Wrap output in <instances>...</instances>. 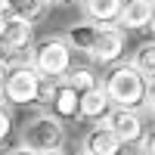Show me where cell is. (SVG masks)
<instances>
[{
    "instance_id": "cell-1",
    "label": "cell",
    "mask_w": 155,
    "mask_h": 155,
    "mask_svg": "<svg viewBox=\"0 0 155 155\" xmlns=\"http://www.w3.org/2000/svg\"><path fill=\"white\" fill-rule=\"evenodd\" d=\"M146 74L140 71L134 62H124V65H115L102 87H106V93L112 99V106H124V109H140L146 99Z\"/></svg>"
},
{
    "instance_id": "cell-2",
    "label": "cell",
    "mask_w": 155,
    "mask_h": 155,
    "mask_svg": "<svg viewBox=\"0 0 155 155\" xmlns=\"http://www.w3.org/2000/svg\"><path fill=\"white\" fill-rule=\"evenodd\" d=\"M71 53H74V47L68 44V37H44V41H37L31 47V65L41 71L44 78H65V71L71 68Z\"/></svg>"
},
{
    "instance_id": "cell-3",
    "label": "cell",
    "mask_w": 155,
    "mask_h": 155,
    "mask_svg": "<svg viewBox=\"0 0 155 155\" xmlns=\"http://www.w3.org/2000/svg\"><path fill=\"white\" fill-rule=\"evenodd\" d=\"M3 99L12 106H28L41 99V71L28 62H9L6 81H3Z\"/></svg>"
},
{
    "instance_id": "cell-4",
    "label": "cell",
    "mask_w": 155,
    "mask_h": 155,
    "mask_svg": "<svg viewBox=\"0 0 155 155\" xmlns=\"http://www.w3.org/2000/svg\"><path fill=\"white\" fill-rule=\"evenodd\" d=\"M22 143L31 146L34 152H47V149H62L65 143V127L53 112H41L25 124L22 130Z\"/></svg>"
},
{
    "instance_id": "cell-5",
    "label": "cell",
    "mask_w": 155,
    "mask_h": 155,
    "mask_svg": "<svg viewBox=\"0 0 155 155\" xmlns=\"http://www.w3.org/2000/svg\"><path fill=\"white\" fill-rule=\"evenodd\" d=\"M121 53H124V28L112 25V22H96V34H93V44H90L87 56L93 62L112 65V62H118Z\"/></svg>"
},
{
    "instance_id": "cell-6",
    "label": "cell",
    "mask_w": 155,
    "mask_h": 155,
    "mask_svg": "<svg viewBox=\"0 0 155 155\" xmlns=\"http://www.w3.org/2000/svg\"><path fill=\"white\" fill-rule=\"evenodd\" d=\"M31 19H22L16 12L3 9L0 16V56L3 53H22L31 44Z\"/></svg>"
},
{
    "instance_id": "cell-7",
    "label": "cell",
    "mask_w": 155,
    "mask_h": 155,
    "mask_svg": "<svg viewBox=\"0 0 155 155\" xmlns=\"http://www.w3.org/2000/svg\"><path fill=\"white\" fill-rule=\"evenodd\" d=\"M106 124L112 127L115 134H118V140H121L124 146L143 143V137H146V124H143V118H140V112H137V109L112 106L109 115H106Z\"/></svg>"
},
{
    "instance_id": "cell-8",
    "label": "cell",
    "mask_w": 155,
    "mask_h": 155,
    "mask_svg": "<svg viewBox=\"0 0 155 155\" xmlns=\"http://www.w3.org/2000/svg\"><path fill=\"white\" fill-rule=\"evenodd\" d=\"M121 149H124V143L118 140V134H115L106 121L96 124L93 130L84 137V152H90V155H121Z\"/></svg>"
},
{
    "instance_id": "cell-9",
    "label": "cell",
    "mask_w": 155,
    "mask_h": 155,
    "mask_svg": "<svg viewBox=\"0 0 155 155\" xmlns=\"http://www.w3.org/2000/svg\"><path fill=\"white\" fill-rule=\"evenodd\" d=\"M152 9H155V0H124L118 25L124 31H140L146 25H152Z\"/></svg>"
},
{
    "instance_id": "cell-10",
    "label": "cell",
    "mask_w": 155,
    "mask_h": 155,
    "mask_svg": "<svg viewBox=\"0 0 155 155\" xmlns=\"http://www.w3.org/2000/svg\"><path fill=\"white\" fill-rule=\"evenodd\" d=\"M78 106H81V93H78L71 84H65V78H62L56 93L50 96V109H53V115L59 121H68V118L78 115Z\"/></svg>"
},
{
    "instance_id": "cell-11",
    "label": "cell",
    "mask_w": 155,
    "mask_h": 155,
    "mask_svg": "<svg viewBox=\"0 0 155 155\" xmlns=\"http://www.w3.org/2000/svg\"><path fill=\"white\" fill-rule=\"evenodd\" d=\"M109 109H112V99H109V93H106V87H102V81L96 84V87H90L87 93L81 96V106H78V115L81 118H106L109 115Z\"/></svg>"
},
{
    "instance_id": "cell-12",
    "label": "cell",
    "mask_w": 155,
    "mask_h": 155,
    "mask_svg": "<svg viewBox=\"0 0 155 155\" xmlns=\"http://www.w3.org/2000/svg\"><path fill=\"white\" fill-rule=\"evenodd\" d=\"M81 6L93 22H118L124 0H81Z\"/></svg>"
},
{
    "instance_id": "cell-13",
    "label": "cell",
    "mask_w": 155,
    "mask_h": 155,
    "mask_svg": "<svg viewBox=\"0 0 155 155\" xmlns=\"http://www.w3.org/2000/svg\"><path fill=\"white\" fill-rule=\"evenodd\" d=\"M130 62L146 74V81H152V78H155V41H143L137 47V53H134Z\"/></svg>"
},
{
    "instance_id": "cell-14",
    "label": "cell",
    "mask_w": 155,
    "mask_h": 155,
    "mask_svg": "<svg viewBox=\"0 0 155 155\" xmlns=\"http://www.w3.org/2000/svg\"><path fill=\"white\" fill-rule=\"evenodd\" d=\"M3 9L16 12L22 19H37L47 9V0H3Z\"/></svg>"
},
{
    "instance_id": "cell-15",
    "label": "cell",
    "mask_w": 155,
    "mask_h": 155,
    "mask_svg": "<svg viewBox=\"0 0 155 155\" xmlns=\"http://www.w3.org/2000/svg\"><path fill=\"white\" fill-rule=\"evenodd\" d=\"M65 84H71L78 93L84 96L87 90H90V87H96L99 81H96V74L90 71V68H84V65H78V68H74V65H71V68L65 71Z\"/></svg>"
},
{
    "instance_id": "cell-16",
    "label": "cell",
    "mask_w": 155,
    "mask_h": 155,
    "mask_svg": "<svg viewBox=\"0 0 155 155\" xmlns=\"http://www.w3.org/2000/svg\"><path fill=\"white\" fill-rule=\"evenodd\" d=\"M9 130H12V115H9V109L0 102V143L9 137Z\"/></svg>"
},
{
    "instance_id": "cell-17",
    "label": "cell",
    "mask_w": 155,
    "mask_h": 155,
    "mask_svg": "<svg viewBox=\"0 0 155 155\" xmlns=\"http://www.w3.org/2000/svg\"><path fill=\"white\" fill-rule=\"evenodd\" d=\"M143 106H146V112L155 118V78L146 84V99H143Z\"/></svg>"
},
{
    "instance_id": "cell-18",
    "label": "cell",
    "mask_w": 155,
    "mask_h": 155,
    "mask_svg": "<svg viewBox=\"0 0 155 155\" xmlns=\"http://www.w3.org/2000/svg\"><path fill=\"white\" fill-rule=\"evenodd\" d=\"M143 155H155V130L143 137Z\"/></svg>"
},
{
    "instance_id": "cell-19",
    "label": "cell",
    "mask_w": 155,
    "mask_h": 155,
    "mask_svg": "<svg viewBox=\"0 0 155 155\" xmlns=\"http://www.w3.org/2000/svg\"><path fill=\"white\" fill-rule=\"evenodd\" d=\"M6 71H9V62H6V56H0V96H3V81H6Z\"/></svg>"
},
{
    "instance_id": "cell-20",
    "label": "cell",
    "mask_w": 155,
    "mask_h": 155,
    "mask_svg": "<svg viewBox=\"0 0 155 155\" xmlns=\"http://www.w3.org/2000/svg\"><path fill=\"white\" fill-rule=\"evenodd\" d=\"M6 155H41V152H34L31 146H25V143H22V146H16V149H9Z\"/></svg>"
},
{
    "instance_id": "cell-21",
    "label": "cell",
    "mask_w": 155,
    "mask_h": 155,
    "mask_svg": "<svg viewBox=\"0 0 155 155\" xmlns=\"http://www.w3.org/2000/svg\"><path fill=\"white\" fill-rule=\"evenodd\" d=\"M53 3V6H65V3H71V0H47V6Z\"/></svg>"
},
{
    "instance_id": "cell-22",
    "label": "cell",
    "mask_w": 155,
    "mask_h": 155,
    "mask_svg": "<svg viewBox=\"0 0 155 155\" xmlns=\"http://www.w3.org/2000/svg\"><path fill=\"white\" fill-rule=\"evenodd\" d=\"M41 155H65L62 149H47V152H41Z\"/></svg>"
},
{
    "instance_id": "cell-23",
    "label": "cell",
    "mask_w": 155,
    "mask_h": 155,
    "mask_svg": "<svg viewBox=\"0 0 155 155\" xmlns=\"http://www.w3.org/2000/svg\"><path fill=\"white\" fill-rule=\"evenodd\" d=\"M152 28H155V9H152Z\"/></svg>"
},
{
    "instance_id": "cell-24",
    "label": "cell",
    "mask_w": 155,
    "mask_h": 155,
    "mask_svg": "<svg viewBox=\"0 0 155 155\" xmlns=\"http://www.w3.org/2000/svg\"><path fill=\"white\" fill-rule=\"evenodd\" d=\"M0 16H3V0H0Z\"/></svg>"
},
{
    "instance_id": "cell-25",
    "label": "cell",
    "mask_w": 155,
    "mask_h": 155,
    "mask_svg": "<svg viewBox=\"0 0 155 155\" xmlns=\"http://www.w3.org/2000/svg\"><path fill=\"white\" fill-rule=\"evenodd\" d=\"M78 155H90V152H84V149H81V152H78Z\"/></svg>"
}]
</instances>
